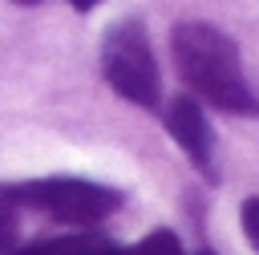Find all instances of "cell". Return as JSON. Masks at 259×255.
Returning a JSON list of instances; mask_svg holds the SVG:
<instances>
[{"mask_svg": "<svg viewBox=\"0 0 259 255\" xmlns=\"http://www.w3.org/2000/svg\"><path fill=\"white\" fill-rule=\"evenodd\" d=\"M202 255H210V251H202Z\"/></svg>", "mask_w": 259, "mask_h": 255, "instance_id": "cell-10", "label": "cell"}, {"mask_svg": "<svg viewBox=\"0 0 259 255\" xmlns=\"http://www.w3.org/2000/svg\"><path fill=\"white\" fill-rule=\"evenodd\" d=\"M20 194L16 186H0V255L16 251V239H20Z\"/></svg>", "mask_w": 259, "mask_h": 255, "instance_id": "cell-6", "label": "cell"}, {"mask_svg": "<svg viewBox=\"0 0 259 255\" xmlns=\"http://www.w3.org/2000/svg\"><path fill=\"white\" fill-rule=\"evenodd\" d=\"M113 243L101 235H65V239H40L32 247H16L8 255H109Z\"/></svg>", "mask_w": 259, "mask_h": 255, "instance_id": "cell-5", "label": "cell"}, {"mask_svg": "<svg viewBox=\"0 0 259 255\" xmlns=\"http://www.w3.org/2000/svg\"><path fill=\"white\" fill-rule=\"evenodd\" d=\"M170 45H174V61H178L182 81H186L202 101H210L214 109L239 113V117L259 113V97H255V89L247 85L239 49H235V40H231L227 32H219L214 24L186 20V24L174 28Z\"/></svg>", "mask_w": 259, "mask_h": 255, "instance_id": "cell-1", "label": "cell"}, {"mask_svg": "<svg viewBox=\"0 0 259 255\" xmlns=\"http://www.w3.org/2000/svg\"><path fill=\"white\" fill-rule=\"evenodd\" d=\"M101 69H105V81L134 105H146L154 109L158 97H162V85H158V65H154V53H150V36L138 20H121L105 32V45H101Z\"/></svg>", "mask_w": 259, "mask_h": 255, "instance_id": "cell-2", "label": "cell"}, {"mask_svg": "<svg viewBox=\"0 0 259 255\" xmlns=\"http://www.w3.org/2000/svg\"><path fill=\"white\" fill-rule=\"evenodd\" d=\"M69 4H73V8H81V12H85V8H93V4H101V0H69Z\"/></svg>", "mask_w": 259, "mask_h": 255, "instance_id": "cell-9", "label": "cell"}, {"mask_svg": "<svg viewBox=\"0 0 259 255\" xmlns=\"http://www.w3.org/2000/svg\"><path fill=\"white\" fill-rule=\"evenodd\" d=\"M24 206H36L45 215H53L57 223L69 227H93L105 215H113L121 206V194L85 178H40V182H24L16 186Z\"/></svg>", "mask_w": 259, "mask_h": 255, "instance_id": "cell-3", "label": "cell"}, {"mask_svg": "<svg viewBox=\"0 0 259 255\" xmlns=\"http://www.w3.org/2000/svg\"><path fill=\"white\" fill-rule=\"evenodd\" d=\"M125 255H186V251H182L178 235L162 227V231H150V235H146V239H142L138 247H130Z\"/></svg>", "mask_w": 259, "mask_h": 255, "instance_id": "cell-7", "label": "cell"}, {"mask_svg": "<svg viewBox=\"0 0 259 255\" xmlns=\"http://www.w3.org/2000/svg\"><path fill=\"white\" fill-rule=\"evenodd\" d=\"M243 231H247L251 247L259 251V198H247L243 202Z\"/></svg>", "mask_w": 259, "mask_h": 255, "instance_id": "cell-8", "label": "cell"}, {"mask_svg": "<svg viewBox=\"0 0 259 255\" xmlns=\"http://www.w3.org/2000/svg\"><path fill=\"white\" fill-rule=\"evenodd\" d=\"M166 130H170V138L182 146V154H186L206 178H214V130H210V121H206V113H202V105H198L194 97H174V101H170V109H166Z\"/></svg>", "mask_w": 259, "mask_h": 255, "instance_id": "cell-4", "label": "cell"}]
</instances>
